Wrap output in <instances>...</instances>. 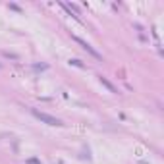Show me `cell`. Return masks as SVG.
<instances>
[{
    "label": "cell",
    "instance_id": "obj_6",
    "mask_svg": "<svg viewBox=\"0 0 164 164\" xmlns=\"http://www.w3.org/2000/svg\"><path fill=\"white\" fill-rule=\"evenodd\" d=\"M33 70H37V72H43V70H49V64H33Z\"/></svg>",
    "mask_w": 164,
    "mask_h": 164
},
{
    "label": "cell",
    "instance_id": "obj_8",
    "mask_svg": "<svg viewBox=\"0 0 164 164\" xmlns=\"http://www.w3.org/2000/svg\"><path fill=\"white\" fill-rule=\"evenodd\" d=\"M25 164H43L39 160V158H27V160H25Z\"/></svg>",
    "mask_w": 164,
    "mask_h": 164
},
{
    "label": "cell",
    "instance_id": "obj_3",
    "mask_svg": "<svg viewBox=\"0 0 164 164\" xmlns=\"http://www.w3.org/2000/svg\"><path fill=\"white\" fill-rule=\"evenodd\" d=\"M99 81H100V83H102V85H104V87H106V89H108V91H110V93H112V95H118V89H116V87H114V85H112V83H110V81H108V79H106V77H104V75H99Z\"/></svg>",
    "mask_w": 164,
    "mask_h": 164
},
{
    "label": "cell",
    "instance_id": "obj_4",
    "mask_svg": "<svg viewBox=\"0 0 164 164\" xmlns=\"http://www.w3.org/2000/svg\"><path fill=\"white\" fill-rule=\"evenodd\" d=\"M70 66H75V68H81V70H87V66L83 64L81 60H77V58H73V60H70Z\"/></svg>",
    "mask_w": 164,
    "mask_h": 164
},
{
    "label": "cell",
    "instance_id": "obj_1",
    "mask_svg": "<svg viewBox=\"0 0 164 164\" xmlns=\"http://www.w3.org/2000/svg\"><path fill=\"white\" fill-rule=\"evenodd\" d=\"M29 112H31V116H35L39 122H43L46 126H56V128H62V126H64V122L60 118H56V116H52V114H46L39 108H29Z\"/></svg>",
    "mask_w": 164,
    "mask_h": 164
},
{
    "label": "cell",
    "instance_id": "obj_7",
    "mask_svg": "<svg viewBox=\"0 0 164 164\" xmlns=\"http://www.w3.org/2000/svg\"><path fill=\"white\" fill-rule=\"evenodd\" d=\"M8 8H10V10H14V12H18V14H22V8H19L18 4H8Z\"/></svg>",
    "mask_w": 164,
    "mask_h": 164
},
{
    "label": "cell",
    "instance_id": "obj_5",
    "mask_svg": "<svg viewBox=\"0 0 164 164\" xmlns=\"http://www.w3.org/2000/svg\"><path fill=\"white\" fill-rule=\"evenodd\" d=\"M2 56H4V58H10V60H19L18 54H14V52H8V50H2Z\"/></svg>",
    "mask_w": 164,
    "mask_h": 164
},
{
    "label": "cell",
    "instance_id": "obj_2",
    "mask_svg": "<svg viewBox=\"0 0 164 164\" xmlns=\"http://www.w3.org/2000/svg\"><path fill=\"white\" fill-rule=\"evenodd\" d=\"M72 39H73V41H75V43H77V45H81V49H83V50H87V52H89V54H91L93 58H97V60H102V54H100V52H99L97 49H93V46H91V45H89V43H87V41H83V39H81V37H77V35H73V37H72Z\"/></svg>",
    "mask_w": 164,
    "mask_h": 164
}]
</instances>
